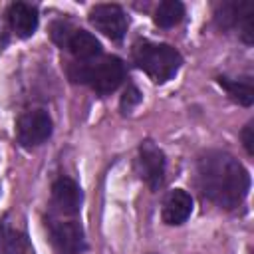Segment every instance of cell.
Listing matches in <instances>:
<instances>
[{"mask_svg":"<svg viewBox=\"0 0 254 254\" xmlns=\"http://www.w3.org/2000/svg\"><path fill=\"white\" fill-rule=\"evenodd\" d=\"M196 183L202 196L224 208H234L248 194L250 175L232 155L210 151L198 159Z\"/></svg>","mask_w":254,"mask_h":254,"instance_id":"6da1fadb","label":"cell"},{"mask_svg":"<svg viewBox=\"0 0 254 254\" xmlns=\"http://www.w3.org/2000/svg\"><path fill=\"white\" fill-rule=\"evenodd\" d=\"M133 60L139 69H143L153 81L165 83L169 81L181 67V54L169 44H153L141 42L133 50Z\"/></svg>","mask_w":254,"mask_h":254,"instance_id":"7a4b0ae2","label":"cell"},{"mask_svg":"<svg viewBox=\"0 0 254 254\" xmlns=\"http://www.w3.org/2000/svg\"><path fill=\"white\" fill-rule=\"evenodd\" d=\"M69 77L73 81H81V83H89L97 93L107 95L111 91H115L123 77H125V65L119 58L115 56H107L103 60H99L93 65H85V64H75L69 67Z\"/></svg>","mask_w":254,"mask_h":254,"instance_id":"3957f363","label":"cell"},{"mask_svg":"<svg viewBox=\"0 0 254 254\" xmlns=\"http://www.w3.org/2000/svg\"><path fill=\"white\" fill-rule=\"evenodd\" d=\"M50 34L60 48L69 50L79 62H89L101 54V42L93 34L73 28L69 22H54Z\"/></svg>","mask_w":254,"mask_h":254,"instance_id":"277c9868","label":"cell"},{"mask_svg":"<svg viewBox=\"0 0 254 254\" xmlns=\"http://www.w3.org/2000/svg\"><path fill=\"white\" fill-rule=\"evenodd\" d=\"M52 135V119L44 109L24 111L16 121V137L22 147H38Z\"/></svg>","mask_w":254,"mask_h":254,"instance_id":"5b68a950","label":"cell"},{"mask_svg":"<svg viewBox=\"0 0 254 254\" xmlns=\"http://www.w3.org/2000/svg\"><path fill=\"white\" fill-rule=\"evenodd\" d=\"M89 22L111 40H121L127 32V16L117 4L93 6L89 12Z\"/></svg>","mask_w":254,"mask_h":254,"instance_id":"8992f818","label":"cell"},{"mask_svg":"<svg viewBox=\"0 0 254 254\" xmlns=\"http://www.w3.org/2000/svg\"><path fill=\"white\" fill-rule=\"evenodd\" d=\"M50 242L58 254H77L83 250V228L79 222H52L50 224Z\"/></svg>","mask_w":254,"mask_h":254,"instance_id":"52a82bcc","label":"cell"},{"mask_svg":"<svg viewBox=\"0 0 254 254\" xmlns=\"http://www.w3.org/2000/svg\"><path fill=\"white\" fill-rule=\"evenodd\" d=\"M137 169H139L141 179L151 189H159V185L163 183V175H165V155L153 141L141 143Z\"/></svg>","mask_w":254,"mask_h":254,"instance_id":"ba28073f","label":"cell"},{"mask_svg":"<svg viewBox=\"0 0 254 254\" xmlns=\"http://www.w3.org/2000/svg\"><path fill=\"white\" fill-rule=\"evenodd\" d=\"M81 189L69 177H60L52 187V202L64 214H75L81 208Z\"/></svg>","mask_w":254,"mask_h":254,"instance_id":"9c48e42d","label":"cell"},{"mask_svg":"<svg viewBox=\"0 0 254 254\" xmlns=\"http://www.w3.org/2000/svg\"><path fill=\"white\" fill-rule=\"evenodd\" d=\"M192 212V198L187 190L175 189L163 200V220L167 224H183Z\"/></svg>","mask_w":254,"mask_h":254,"instance_id":"30bf717a","label":"cell"},{"mask_svg":"<svg viewBox=\"0 0 254 254\" xmlns=\"http://www.w3.org/2000/svg\"><path fill=\"white\" fill-rule=\"evenodd\" d=\"M8 22L16 36L30 38L38 28V10L24 2H14L8 8Z\"/></svg>","mask_w":254,"mask_h":254,"instance_id":"8fae6325","label":"cell"},{"mask_svg":"<svg viewBox=\"0 0 254 254\" xmlns=\"http://www.w3.org/2000/svg\"><path fill=\"white\" fill-rule=\"evenodd\" d=\"M218 83L226 89V93L240 105H252L254 101V89H252V79L250 77H238V79H230V77H218Z\"/></svg>","mask_w":254,"mask_h":254,"instance_id":"7c38bea8","label":"cell"},{"mask_svg":"<svg viewBox=\"0 0 254 254\" xmlns=\"http://www.w3.org/2000/svg\"><path fill=\"white\" fill-rule=\"evenodd\" d=\"M183 16H185V6L179 0H165L157 6L153 20L159 28H173L183 20Z\"/></svg>","mask_w":254,"mask_h":254,"instance_id":"4fadbf2b","label":"cell"},{"mask_svg":"<svg viewBox=\"0 0 254 254\" xmlns=\"http://www.w3.org/2000/svg\"><path fill=\"white\" fill-rule=\"evenodd\" d=\"M24 250V238L8 228V226H0V254H22Z\"/></svg>","mask_w":254,"mask_h":254,"instance_id":"5bb4252c","label":"cell"},{"mask_svg":"<svg viewBox=\"0 0 254 254\" xmlns=\"http://www.w3.org/2000/svg\"><path fill=\"white\" fill-rule=\"evenodd\" d=\"M139 101H141V93L131 85V87L125 89V93H123V97H121V109L127 113V111H129L133 105H137Z\"/></svg>","mask_w":254,"mask_h":254,"instance_id":"9a60e30c","label":"cell"},{"mask_svg":"<svg viewBox=\"0 0 254 254\" xmlns=\"http://www.w3.org/2000/svg\"><path fill=\"white\" fill-rule=\"evenodd\" d=\"M242 143H244L248 155H254V123L252 121L242 129Z\"/></svg>","mask_w":254,"mask_h":254,"instance_id":"2e32d148","label":"cell"}]
</instances>
